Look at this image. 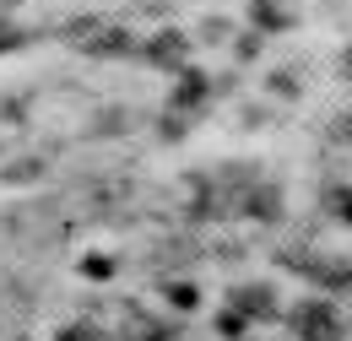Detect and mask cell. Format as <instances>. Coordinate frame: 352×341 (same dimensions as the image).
<instances>
[{
    "label": "cell",
    "mask_w": 352,
    "mask_h": 341,
    "mask_svg": "<svg viewBox=\"0 0 352 341\" xmlns=\"http://www.w3.org/2000/svg\"><path fill=\"white\" fill-rule=\"evenodd\" d=\"M250 212L271 217V212H276V190H261V195H250Z\"/></svg>",
    "instance_id": "obj_6"
},
{
    "label": "cell",
    "mask_w": 352,
    "mask_h": 341,
    "mask_svg": "<svg viewBox=\"0 0 352 341\" xmlns=\"http://www.w3.org/2000/svg\"><path fill=\"white\" fill-rule=\"evenodd\" d=\"M293 331L309 336V341L331 336V303H309V309H298V314H293Z\"/></svg>",
    "instance_id": "obj_1"
},
{
    "label": "cell",
    "mask_w": 352,
    "mask_h": 341,
    "mask_svg": "<svg viewBox=\"0 0 352 341\" xmlns=\"http://www.w3.org/2000/svg\"><path fill=\"white\" fill-rule=\"evenodd\" d=\"M233 303H239V314H271V287H239Z\"/></svg>",
    "instance_id": "obj_3"
},
{
    "label": "cell",
    "mask_w": 352,
    "mask_h": 341,
    "mask_svg": "<svg viewBox=\"0 0 352 341\" xmlns=\"http://www.w3.org/2000/svg\"><path fill=\"white\" fill-rule=\"evenodd\" d=\"M250 22H261V28H287V11L271 6V0H255V6H250Z\"/></svg>",
    "instance_id": "obj_4"
},
{
    "label": "cell",
    "mask_w": 352,
    "mask_h": 341,
    "mask_svg": "<svg viewBox=\"0 0 352 341\" xmlns=\"http://www.w3.org/2000/svg\"><path fill=\"white\" fill-rule=\"evenodd\" d=\"M146 60H157V65H179V60H184V38H179V33H157L152 49H146Z\"/></svg>",
    "instance_id": "obj_2"
},
{
    "label": "cell",
    "mask_w": 352,
    "mask_h": 341,
    "mask_svg": "<svg viewBox=\"0 0 352 341\" xmlns=\"http://www.w3.org/2000/svg\"><path fill=\"white\" fill-rule=\"evenodd\" d=\"M342 212H347V222H352V195H347V201H342Z\"/></svg>",
    "instance_id": "obj_9"
},
{
    "label": "cell",
    "mask_w": 352,
    "mask_h": 341,
    "mask_svg": "<svg viewBox=\"0 0 352 341\" xmlns=\"http://www.w3.org/2000/svg\"><path fill=\"white\" fill-rule=\"evenodd\" d=\"M174 309H195V293H190V287H174Z\"/></svg>",
    "instance_id": "obj_7"
},
{
    "label": "cell",
    "mask_w": 352,
    "mask_h": 341,
    "mask_svg": "<svg viewBox=\"0 0 352 341\" xmlns=\"http://www.w3.org/2000/svg\"><path fill=\"white\" fill-rule=\"evenodd\" d=\"M206 98V82L195 76V71H184V82H179V92H174V103H201Z\"/></svg>",
    "instance_id": "obj_5"
},
{
    "label": "cell",
    "mask_w": 352,
    "mask_h": 341,
    "mask_svg": "<svg viewBox=\"0 0 352 341\" xmlns=\"http://www.w3.org/2000/svg\"><path fill=\"white\" fill-rule=\"evenodd\" d=\"M336 141H352V114H342V120H336Z\"/></svg>",
    "instance_id": "obj_8"
},
{
    "label": "cell",
    "mask_w": 352,
    "mask_h": 341,
    "mask_svg": "<svg viewBox=\"0 0 352 341\" xmlns=\"http://www.w3.org/2000/svg\"><path fill=\"white\" fill-rule=\"evenodd\" d=\"M347 76H352V54H347Z\"/></svg>",
    "instance_id": "obj_10"
}]
</instances>
